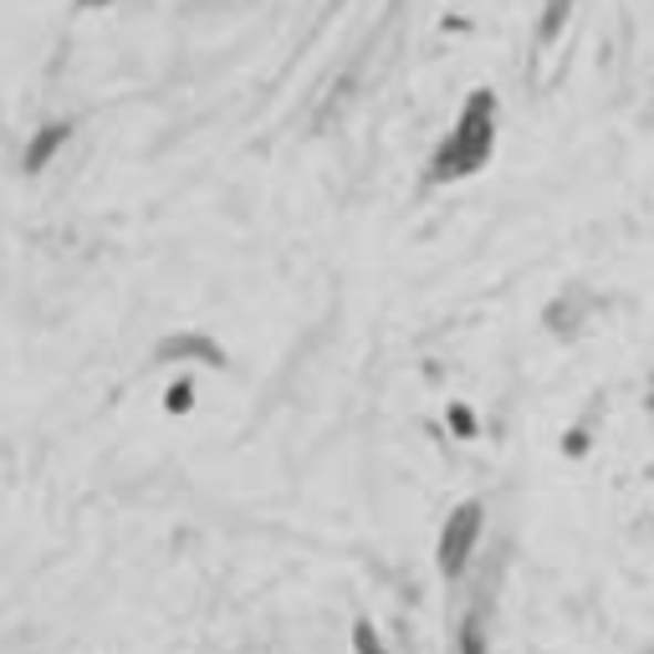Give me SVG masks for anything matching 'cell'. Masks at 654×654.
Instances as JSON below:
<instances>
[{
	"mask_svg": "<svg viewBox=\"0 0 654 654\" xmlns=\"http://www.w3.org/2000/svg\"><path fill=\"white\" fill-rule=\"evenodd\" d=\"M450 425L466 435V440H476V414L466 409V404H450Z\"/></svg>",
	"mask_w": 654,
	"mask_h": 654,
	"instance_id": "obj_9",
	"label": "cell"
},
{
	"mask_svg": "<svg viewBox=\"0 0 654 654\" xmlns=\"http://www.w3.org/2000/svg\"><path fill=\"white\" fill-rule=\"evenodd\" d=\"M496 154V93L491 87H476L460 107V118L450 123V134L435 144L429 154V185H460V179H476V174L491 164Z\"/></svg>",
	"mask_w": 654,
	"mask_h": 654,
	"instance_id": "obj_1",
	"label": "cell"
},
{
	"mask_svg": "<svg viewBox=\"0 0 654 654\" xmlns=\"http://www.w3.org/2000/svg\"><path fill=\"white\" fill-rule=\"evenodd\" d=\"M562 450H568V455H583V450H588V435H583V429H568V440H562Z\"/></svg>",
	"mask_w": 654,
	"mask_h": 654,
	"instance_id": "obj_10",
	"label": "cell"
},
{
	"mask_svg": "<svg viewBox=\"0 0 654 654\" xmlns=\"http://www.w3.org/2000/svg\"><path fill=\"white\" fill-rule=\"evenodd\" d=\"M650 409H654V384H650Z\"/></svg>",
	"mask_w": 654,
	"mask_h": 654,
	"instance_id": "obj_12",
	"label": "cell"
},
{
	"mask_svg": "<svg viewBox=\"0 0 654 654\" xmlns=\"http://www.w3.org/2000/svg\"><path fill=\"white\" fill-rule=\"evenodd\" d=\"M568 6H573V0H552L548 6V15H542V37H558V27H562V15H568Z\"/></svg>",
	"mask_w": 654,
	"mask_h": 654,
	"instance_id": "obj_8",
	"label": "cell"
},
{
	"mask_svg": "<svg viewBox=\"0 0 654 654\" xmlns=\"http://www.w3.org/2000/svg\"><path fill=\"white\" fill-rule=\"evenodd\" d=\"M481 532H486V507L481 501H460V507L445 517V527H440V573L445 578H460L470 568V552H476V542H481Z\"/></svg>",
	"mask_w": 654,
	"mask_h": 654,
	"instance_id": "obj_2",
	"label": "cell"
},
{
	"mask_svg": "<svg viewBox=\"0 0 654 654\" xmlns=\"http://www.w3.org/2000/svg\"><path fill=\"white\" fill-rule=\"evenodd\" d=\"M189 404H195V384H189V378H179V384L169 388V414H185Z\"/></svg>",
	"mask_w": 654,
	"mask_h": 654,
	"instance_id": "obj_7",
	"label": "cell"
},
{
	"mask_svg": "<svg viewBox=\"0 0 654 654\" xmlns=\"http://www.w3.org/2000/svg\"><path fill=\"white\" fill-rule=\"evenodd\" d=\"M179 353L210 363V368H220V363H226V353H220V347H215L205 333H179V338H169V343H159V359H179Z\"/></svg>",
	"mask_w": 654,
	"mask_h": 654,
	"instance_id": "obj_4",
	"label": "cell"
},
{
	"mask_svg": "<svg viewBox=\"0 0 654 654\" xmlns=\"http://www.w3.org/2000/svg\"><path fill=\"white\" fill-rule=\"evenodd\" d=\"M77 6H82V11H93V6H107V0H77Z\"/></svg>",
	"mask_w": 654,
	"mask_h": 654,
	"instance_id": "obj_11",
	"label": "cell"
},
{
	"mask_svg": "<svg viewBox=\"0 0 654 654\" xmlns=\"http://www.w3.org/2000/svg\"><path fill=\"white\" fill-rule=\"evenodd\" d=\"M68 138H72V123H62V118H56V123H41L37 138L27 144V159H21V169H27V174H41L46 164L56 159V154H62V144H68Z\"/></svg>",
	"mask_w": 654,
	"mask_h": 654,
	"instance_id": "obj_3",
	"label": "cell"
},
{
	"mask_svg": "<svg viewBox=\"0 0 654 654\" xmlns=\"http://www.w3.org/2000/svg\"><path fill=\"white\" fill-rule=\"evenodd\" d=\"M460 654H486V634H481V619L476 614L460 624Z\"/></svg>",
	"mask_w": 654,
	"mask_h": 654,
	"instance_id": "obj_6",
	"label": "cell"
},
{
	"mask_svg": "<svg viewBox=\"0 0 654 654\" xmlns=\"http://www.w3.org/2000/svg\"><path fill=\"white\" fill-rule=\"evenodd\" d=\"M353 654H388L384 640H378V629L368 624V619H359V624H353Z\"/></svg>",
	"mask_w": 654,
	"mask_h": 654,
	"instance_id": "obj_5",
	"label": "cell"
}]
</instances>
